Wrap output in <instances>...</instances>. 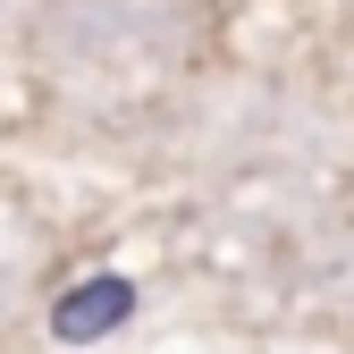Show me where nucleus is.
<instances>
[{"instance_id": "f257e3e1", "label": "nucleus", "mask_w": 354, "mask_h": 354, "mask_svg": "<svg viewBox=\"0 0 354 354\" xmlns=\"http://www.w3.org/2000/svg\"><path fill=\"white\" fill-rule=\"evenodd\" d=\"M136 321V279H118V270H93V279H76L59 304H51V337L59 346H93L110 329Z\"/></svg>"}]
</instances>
